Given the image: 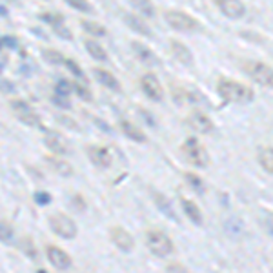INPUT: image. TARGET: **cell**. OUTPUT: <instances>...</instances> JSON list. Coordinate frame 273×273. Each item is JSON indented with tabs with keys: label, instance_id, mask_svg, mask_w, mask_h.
I'll use <instances>...</instances> for the list:
<instances>
[{
	"label": "cell",
	"instance_id": "6da1fadb",
	"mask_svg": "<svg viewBox=\"0 0 273 273\" xmlns=\"http://www.w3.org/2000/svg\"><path fill=\"white\" fill-rule=\"evenodd\" d=\"M217 93L226 102H235V104H248L255 99L252 87H248L239 80L226 79V77H220L217 82Z\"/></svg>",
	"mask_w": 273,
	"mask_h": 273
},
{
	"label": "cell",
	"instance_id": "7a4b0ae2",
	"mask_svg": "<svg viewBox=\"0 0 273 273\" xmlns=\"http://www.w3.org/2000/svg\"><path fill=\"white\" fill-rule=\"evenodd\" d=\"M180 153L184 157L186 162H189L195 168H206L210 164V155H208L206 147L200 144L199 139L189 137L184 140V144L180 146Z\"/></svg>",
	"mask_w": 273,
	"mask_h": 273
},
{
	"label": "cell",
	"instance_id": "3957f363",
	"mask_svg": "<svg viewBox=\"0 0 273 273\" xmlns=\"http://www.w3.org/2000/svg\"><path fill=\"white\" fill-rule=\"evenodd\" d=\"M164 20L171 29L180 31V33H193L200 29L199 20L195 17L184 13V11H177V9H168L164 13Z\"/></svg>",
	"mask_w": 273,
	"mask_h": 273
},
{
	"label": "cell",
	"instance_id": "277c9868",
	"mask_svg": "<svg viewBox=\"0 0 273 273\" xmlns=\"http://www.w3.org/2000/svg\"><path fill=\"white\" fill-rule=\"evenodd\" d=\"M146 244L149 248V252L157 255V257H166V255H171L175 252L171 239L164 231H160V230H149L147 231Z\"/></svg>",
	"mask_w": 273,
	"mask_h": 273
},
{
	"label": "cell",
	"instance_id": "5b68a950",
	"mask_svg": "<svg viewBox=\"0 0 273 273\" xmlns=\"http://www.w3.org/2000/svg\"><path fill=\"white\" fill-rule=\"evenodd\" d=\"M49 228L55 235H59L62 239H75L79 230H77V224L75 220L66 213H53L49 215Z\"/></svg>",
	"mask_w": 273,
	"mask_h": 273
},
{
	"label": "cell",
	"instance_id": "8992f818",
	"mask_svg": "<svg viewBox=\"0 0 273 273\" xmlns=\"http://www.w3.org/2000/svg\"><path fill=\"white\" fill-rule=\"evenodd\" d=\"M244 71H246L252 79L264 87H273V67L266 62H259V60H252L244 64Z\"/></svg>",
	"mask_w": 273,
	"mask_h": 273
},
{
	"label": "cell",
	"instance_id": "52a82bcc",
	"mask_svg": "<svg viewBox=\"0 0 273 273\" xmlns=\"http://www.w3.org/2000/svg\"><path fill=\"white\" fill-rule=\"evenodd\" d=\"M9 106H11V109H13V115L20 120V122H22V124L31 126V127H39L40 126L39 113H37V111H35L33 107L29 106L27 102L15 99V100L9 102Z\"/></svg>",
	"mask_w": 273,
	"mask_h": 273
},
{
	"label": "cell",
	"instance_id": "ba28073f",
	"mask_svg": "<svg viewBox=\"0 0 273 273\" xmlns=\"http://www.w3.org/2000/svg\"><path fill=\"white\" fill-rule=\"evenodd\" d=\"M140 87L146 93L147 99L155 100V102H160V100L164 99V91H162V86H160V80L155 73L142 75L140 77Z\"/></svg>",
	"mask_w": 273,
	"mask_h": 273
},
{
	"label": "cell",
	"instance_id": "9c48e42d",
	"mask_svg": "<svg viewBox=\"0 0 273 273\" xmlns=\"http://www.w3.org/2000/svg\"><path fill=\"white\" fill-rule=\"evenodd\" d=\"M186 122L189 124L191 129H195L197 133H202V135L213 133V129H215L213 120L210 119L206 113H202V111H191V113L188 115Z\"/></svg>",
	"mask_w": 273,
	"mask_h": 273
},
{
	"label": "cell",
	"instance_id": "30bf717a",
	"mask_svg": "<svg viewBox=\"0 0 273 273\" xmlns=\"http://www.w3.org/2000/svg\"><path fill=\"white\" fill-rule=\"evenodd\" d=\"M46 255H47V260L51 262V266L60 270V272L69 270V268L73 266V260H71L69 253H67L66 250H62V248H59V246H47Z\"/></svg>",
	"mask_w": 273,
	"mask_h": 273
},
{
	"label": "cell",
	"instance_id": "8fae6325",
	"mask_svg": "<svg viewBox=\"0 0 273 273\" xmlns=\"http://www.w3.org/2000/svg\"><path fill=\"white\" fill-rule=\"evenodd\" d=\"M220 13L231 20H239L246 15V6L242 0H215Z\"/></svg>",
	"mask_w": 273,
	"mask_h": 273
},
{
	"label": "cell",
	"instance_id": "7c38bea8",
	"mask_svg": "<svg viewBox=\"0 0 273 273\" xmlns=\"http://www.w3.org/2000/svg\"><path fill=\"white\" fill-rule=\"evenodd\" d=\"M109 239H111V242H113L119 250H122V252H131L135 246V240H133V237H131V233H129L127 230H124L122 226L111 228V230H109Z\"/></svg>",
	"mask_w": 273,
	"mask_h": 273
},
{
	"label": "cell",
	"instance_id": "4fadbf2b",
	"mask_svg": "<svg viewBox=\"0 0 273 273\" xmlns=\"http://www.w3.org/2000/svg\"><path fill=\"white\" fill-rule=\"evenodd\" d=\"M86 151H87L89 160H91L97 168L106 169V168H109L111 166V162H113V155H111V151H109L106 146H89Z\"/></svg>",
	"mask_w": 273,
	"mask_h": 273
},
{
	"label": "cell",
	"instance_id": "5bb4252c",
	"mask_svg": "<svg viewBox=\"0 0 273 273\" xmlns=\"http://www.w3.org/2000/svg\"><path fill=\"white\" fill-rule=\"evenodd\" d=\"M44 144H46L55 155H67L69 153V144L59 131H46L44 133Z\"/></svg>",
	"mask_w": 273,
	"mask_h": 273
},
{
	"label": "cell",
	"instance_id": "9a60e30c",
	"mask_svg": "<svg viewBox=\"0 0 273 273\" xmlns=\"http://www.w3.org/2000/svg\"><path fill=\"white\" fill-rule=\"evenodd\" d=\"M169 47H171V53H173L175 60H179L182 66L191 67L195 64L193 53H191L189 47L184 46L182 42H179V40H171V42H169Z\"/></svg>",
	"mask_w": 273,
	"mask_h": 273
},
{
	"label": "cell",
	"instance_id": "2e32d148",
	"mask_svg": "<svg viewBox=\"0 0 273 273\" xmlns=\"http://www.w3.org/2000/svg\"><path fill=\"white\" fill-rule=\"evenodd\" d=\"M46 164L53 173L60 175V177H71L73 175V166L67 160L60 159V155H49L46 157Z\"/></svg>",
	"mask_w": 273,
	"mask_h": 273
},
{
	"label": "cell",
	"instance_id": "e0dca14e",
	"mask_svg": "<svg viewBox=\"0 0 273 273\" xmlns=\"http://www.w3.org/2000/svg\"><path fill=\"white\" fill-rule=\"evenodd\" d=\"M131 47H133L137 59L142 60L146 66H157V64H160V60L157 59V55H155L149 47L144 46V44H140V42H131Z\"/></svg>",
	"mask_w": 273,
	"mask_h": 273
},
{
	"label": "cell",
	"instance_id": "ac0fdd59",
	"mask_svg": "<svg viewBox=\"0 0 273 273\" xmlns=\"http://www.w3.org/2000/svg\"><path fill=\"white\" fill-rule=\"evenodd\" d=\"M180 206H182V210H184V213H186V217L193 224H197V226H200L202 222H204V219H202V211H200V208L195 204L193 200L189 199H184V197H180Z\"/></svg>",
	"mask_w": 273,
	"mask_h": 273
},
{
	"label": "cell",
	"instance_id": "d6986e66",
	"mask_svg": "<svg viewBox=\"0 0 273 273\" xmlns=\"http://www.w3.org/2000/svg\"><path fill=\"white\" fill-rule=\"evenodd\" d=\"M120 129H122V133L126 135L127 139H131L133 142L144 144V142L147 140L146 133H144L139 126H135L133 122H129V120H122V122H120Z\"/></svg>",
	"mask_w": 273,
	"mask_h": 273
},
{
	"label": "cell",
	"instance_id": "ffe728a7",
	"mask_svg": "<svg viewBox=\"0 0 273 273\" xmlns=\"http://www.w3.org/2000/svg\"><path fill=\"white\" fill-rule=\"evenodd\" d=\"M93 75H95V79L99 80L102 86H106L107 89H111V91H120L119 80H117V77H115L113 73H109V71L102 69V67H95Z\"/></svg>",
	"mask_w": 273,
	"mask_h": 273
},
{
	"label": "cell",
	"instance_id": "44dd1931",
	"mask_svg": "<svg viewBox=\"0 0 273 273\" xmlns=\"http://www.w3.org/2000/svg\"><path fill=\"white\" fill-rule=\"evenodd\" d=\"M124 22H126V26L129 27V29L137 31L139 35H144V37H153L151 29H149V26H147V24H144V20L140 19V17H137V15L126 13V15H124Z\"/></svg>",
	"mask_w": 273,
	"mask_h": 273
},
{
	"label": "cell",
	"instance_id": "7402d4cb",
	"mask_svg": "<svg viewBox=\"0 0 273 273\" xmlns=\"http://www.w3.org/2000/svg\"><path fill=\"white\" fill-rule=\"evenodd\" d=\"M257 160H259L260 168H262L266 173L273 175V147H262V149H259Z\"/></svg>",
	"mask_w": 273,
	"mask_h": 273
},
{
	"label": "cell",
	"instance_id": "603a6c76",
	"mask_svg": "<svg viewBox=\"0 0 273 273\" xmlns=\"http://www.w3.org/2000/svg\"><path fill=\"white\" fill-rule=\"evenodd\" d=\"M84 46H86L87 53L91 55L95 60H102V62H106L107 60L106 49L100 46L99 42H95V40H86V42H84Z\"/></svg>",
	"mask_w": 273,
	"mask_h": 273
},
{
	"label": "cell",
	"instance_id": "cb8c5ba5",
	"mask_svg": "<svg viewBox=\"0 0 273 273\" xmlns=\"http://www.w3.org/2000/svg\"><path fill=\"white\" fill-rule=\"evenodd\" d=\"M80 26H82V29L86 33L93 35V37L106 35V27L102 26V24H99V22H95V20H80Z\"/></svg>",
	"mask_w": 273,
	"mask_h": 273
},
{
	"label": "cell",
	"instance_id": "d4e9b609",
	"mask_svg": "<svg viewBox=\"0 0 273 273\" xmlns=\"http://www.w3.org/2000/svg\"><path fill=\"white\" fill-rule=\"evenodd\" d=\"M19 246H20V250H22V252H24V253H26L31 260L39 259V252H37V246H35V242L29 239V237H22V239H20V242H19Z\"/></svg>",
	"mask_w": 273,
	"mask_h": 273
},
{
	"label": "cell",
	"instance_id": "484cf974",
	"mask_svg": "<svg viewBox=\"0 0 273 273\" xmlns=\"http://www.w3.org/2000/svg\"><path fill=\"white\" fill-rule=\"evenodd\" d=\"M131 4H133L135 9H139L142 15H146L147 19L155 15V6L151 0H131Z\"/></svg>",
	"mask_w": 273,
	"mask_h": 273
},
{
	"label": "cell",
	"instance_id": "4316f807",
	"mask_svg": "<svg viewBox=\"0 0 273 273\" xmlns=\"http://www.w3.org/2000/svg\"><path fill=\"white\" fill-rule=\"evenodd\" d=\"M13 235H15L13 226H11L7 220L0 219V240L6 242V244H9V242L13 240Z\"/></svg>",
	"mask_w": 273,
	"mask_h": 273
},
{
	"label": "cell",
	"instance_id": "83f0119b",
	"mask_svg": "<svg viewBox=\"0 0 273 273\" xmlns=\"http://www.w3.org/2000/svg\"><path fill=\"white\" fill-rule=\"evenodd\" d=\"M66 4L77 9V11H80V13H91L93 11L91 2H87V0H66Z\"/></svg>",
	"mask_w": 273,
	"mask_h": 273
},
{
	"label": "cell",
	"instance_id": "f1b7e54d",
	"mask_svg": "<svg viewBox=\"0 0 273 273\" xmlns=\"http://www.w3.org/2000/svg\"><path fill=\"white\" fill-rule=\"evenodd\" d=\"M184 177H186V180L189 182V186L193 188L195 191H199V193H204V191H206V186H204V180L200 179V177H197L195 173H186Z\"/></svg>",
	"mask_w": 273,
	"mask_h": 273
},
{
	"label": "cell",
	"instance_id": "f546056e",
	"mask_svg": "<svg viewBox=\"0 0 273 273\" xmlns=\"http://www.w3.org/2000/svg\"><path fill=\"white\" fill-rule=\"evenodd\" d=\"M171 93H173V99H177L179 102H195V99H191V91H188L184 87H173Z\"/></svg>",
	"mask_w": 273,
	"mask_h": 273
},
{
	"label": "cell",
	"instance_id": "4dcf8cb0",
	"mask_svg": "<svg viewBox=\"0 0 273 273\" xmlns=\"http://www.w3.org/2000/svg\"><path fill=\"white\" fill-rule=\"evenodd\" d=\"M55 91L59 95H66L67 97V95L73 91V82H69V80H66V79L59 80L57 86H55Z\"/></svg>",
	"mask_w": 273,
	"mask_h": 273
},
{
	"label": "cell",
	"instance_id": "1f68e13d",
	"mask_svg": "<svg viewBox=\"0 0 273 273\" xmlns=\"http://www.w3.org/2000/svg\"><path fill=\"white\" fill-rule=\"evenodd\" d=\"M44 59L47 60V62H51V64H64V57L60 55V51H55V49H46L44 51Z\"/></svg>",
	"mask_w": 273,
	"mask_h": 273
},
{
	"label": "cell",
	"instance_id": "d6a6232c",
	"mask_svg": "<svg viewBox=\"0 0 273 273\" xmlns=\"http://www.w3.org/2000/svg\"><path fill=\"white\" fill-rule=\"evenodd\" d=\"M155 202L159 204V208H162L164 211H166L169 217H175L173 215V211H171V208H169V204H168V200H166V197L164 195H159V193H155Z\"/></svg>",
	"mask_w": 273,
	"mask_h": 273
},
{
	"label": "cell",
	"instance_id": "836d02e7",
	"mask_svg": "<svg viewBox=\"0 0 273 273\" xmlns=\"http://www.w3.org/2000/svg\"><path fill=\"white\" fill-rule=\"evenodd\" d=\"M73 89L77 91V95H79L82 100H91L93 99V97H91V91H89L86 86H82V84H73Z\"/></svg>",
	"mask_w": 273,
	"mask_h": 273
},
{
	"label": "cell",
	"instance_id": "e575fe53",
	"mask_svg": "<svg viewBox=\"0 0 273 273\" xmlns=\"http://www.w3.org/2000/svg\"><path fill=\"white\" fill-rule=\"evenodd\" d=\"M64 64H66L67 69H69V71H71V73H73V75H77V77H82V75H84V71L80 69V66H79V64H77V62H75V60H71V59H64Z\"/></svg>",
	"mask_w": 273,
	"mask_h": 273
},
{
	"label": "cell",
	"instance_id": "d590c367",
	"mask_svg": "<svg viewBox=\"0 0 273 273\" xmlns=\"http://www.w3.org/2000/svg\"><path fill=\"white\" fill-rule=\"evenodd\" d=\"M53 27H55V31H57V33H59L60 37H64L66 40H71V31H69L67 27H64V24H59V26L55 24Z\"/></svg>",
	"mask_w": 273,
	"mask_h": 273
},
{
	"label": "cell",
	"instance_id": "8d00e7d4",
	"mask_svg": "<svg viewBox=\"0 0 273 273\" xmlns=\"http://www.w3.org/2000/svg\"><path fill=\"white\" fill-rule=\"evenodd\" d=\"M71 206H75L79 211H84V208H86V202H84V199L80 197V195H75V197H71Z\"/></svg>",
	"mask_w": 273,
	"mask_h": 273
},
{
	"label": "cell",
	"instance_id": "74e56055",
	"mask_svg": "<svg viewBox=\"0 0 273 273\" xmlns=\"http://www.w3.org/2000/svg\"><path fill=\"white\" fill-rule=\"evenodd\" d=\"M53 102L55 104H59V106H62V107H69V102H67V97L66 95H55L53 97Z\"/></svg>",
	"mask_w": 273,
	"mask_h": 273
},
{
	"label": "cell",
	"instance_id": "f35d334b",
	"mask_svg": "<svg viewBox=\"0 0 273 273\" xmlns=\"http://www.w3.org/2000/svg\"><path fill=\"white\" fill-rule=\"evenodd\" d=\"M35 200H37L39 204H47V202L51 200V195H49V193H42V191H39V193H35Z\"/></svg>",
	"mask_w": 273,
	"mask_h": 273
},
{
	"label": "cell",
	"instance_id": "ab89813d",
	"mask_svg": "<svg viewBox=\"0 0 273 273\" xmlns=\"http://www.w3.org/2000/svg\"><path fill=\"white\" fill-rule=\"evenodd\" d=\"M171 270H179V272H188L186 266H182V264H169L166 266V272H171Z\"/></svg>",
	"mask_w": 273,
	"mask_h": 273
}]
</instances>
